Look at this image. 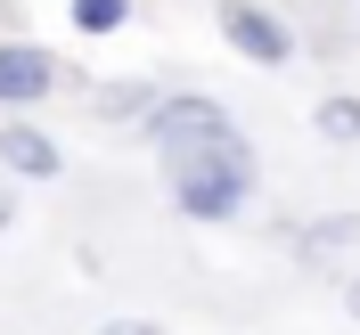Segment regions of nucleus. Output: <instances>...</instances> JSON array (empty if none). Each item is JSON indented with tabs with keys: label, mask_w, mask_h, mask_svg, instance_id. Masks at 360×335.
<instances>
[{
	"label": "nucleus",
	"mask_w": 360,
	"mask_h": 335,
	"mask_svg": "<svg viewBox=\"0 0 360 335\" xmlns=\"http://www.w3.org/2000/svg\"><path fill=\"white\" fill-rule=\"evenodd\" d=\"M98 335H164V327H148V319H107Z\"/></svg>",
	"instance_id": "obj_9"
},
{
	"label": "nucleus",
	"mask_w": 360,
	"mask_h": 335,
	"mask_svg": "<svg viewBox=\"0 0 360 335\" xmlns=\"http://www.w3.org/2000/svg\"><path fill=\"white\" fill-rule=\"evenodd\" d=\"M8 221H17V197H8V188H0V237H8Z\"/></svg>",
	"instance_id": "obj_11"
},
{
	"label": "nucleus",
	"mask_w": 360,
	"mask_h": 335,
	"mask_svg": "<svg viewBox=\"0 0 360 335\" xmlns=\"http://www.w3.org/2000/svg\"><path fill=\"white\" fill-rule=\"evenodd\" d=\"M148 131V147H156L164 164L172 156H197V147H229V139H246L238 131V114L221 107V98H205V90H164V107L139 123Z\"/></svg>",
	"instance_id": "obj_2"
},
{
	"label": "nucleus",
	"mask_w": 360,
	"mask_h": 335,
	"mask_svg": "<svg viewBox=\"0 0 360 335\" xmlns=\"http://www.w3.org/2000/svg\"><path fill=\"white\" fill-rule=\"evenodd\" d=\"M58 82H66V66H58L41 41H25V33H17V41H0V107H8V114L41 107Z\"/></svg>",
	"instance_id": "obj_4"
},
{
	"label": "nucleus",
	"mask_w": 360,
	"mask_h": 335,
	"mask_svg": "<svg viewBox=\"0 0 360 335\" xmlns=\"http://www.w3.org/2000/svg\"><path fill=\"white\" fill-rule=\"evenodd\" d=\"M311 123H319V139H336V147H360V98L352 90H328L311 107Z\"/></svg>",
	"instance_id": "obj_7"
},
{
	"label": "nucleus",
	"mask_w": 360,
	"mask_h": 335,
	"mask_svg": "<svg viewBox=\"0 0 360 335\" xmlns=\"http://www.w3.org/2000/svg\"><path fill=\"white\" fill-rule=\"evenodd\" d=\"M344 311L360 319V270H352V278H344Z\"/></svg>",
	"instance_id": "obj_10"
},
{
	"label": "nucleus",
	"mask_w": 360,
	"mask_h": 335,
	"mask_svg": "<svg viewBox=\"0 0 360 335\" xmlns=\"http://www.w3.org/2000/svg\"><path fill=\"white\" fill-rule=\"evenodd\" d=\"M213 25H221V41L246 58V66H295V25L270 8V0H221L213 8Z\"/></svg>",
	"instance_id": "obj_3"
},
{
	"label": "nucleus",
	"mask_w": 360,
	"mask_h": 335,
	"mask_svg": "<svg viewBox=\"0 0 360 335\" xmlns=\"http://www.w3.org/2000/svg\"><path fill=\"white\" fill-rule=\"evenodd\" d=\"M0 172H17V180H58V172H66V156H58V139H49L33 114H8V123H0Z\"/></svg>",
	"instance_id": "obj_5"
},
{
	"label": "nucleus",
	"mask_w": 360,
	"mask_h": 335,
	"mask_svg": "<svg viewBox=\"0 0 360 335\" xmlns=\"http://www.w3.org/2000/svg\"><path fill=\"white\" fill-rule=\"evenodd\" d=\"M74 33H90V41H107V33H123L131 25V0H66Z\"/></svg>",
	"instance_id": "obj_8"
},
{
	"label": "nucleus",
	"mask_w": 360,
	"mask_h": 335,
	"mask_svg": "<svg viewBox=\"0 0 360 335\" xmlns=\"http://www.w3.org/2000/svg\"><path fill=\"white\" fill-rule=\"evenodd\" d=\"M254 180H262V164H254V139H229V147L172 156V164H164V197H172L180 221L221 229V221H238V213L254 204Z\"/></svg>",
	"instance_id": "obj_1"
},
{
	"label": "nucleus",
	"mask_w": 360,
	"mask_h": 335,
	"mask_svg": "<svg viewBox=\"0 0 360 335\" xmlns=\"http://www.w3.org/2000/svg\"><path fill=\"white\" fill-rule=\"evenodd\" d=\"M278 237H295V262H303V270H336L344 254L360 246V213H319V221L278 229Z\"/></svg>",
	"instance_id": "obj_6"
}]
</instances>
